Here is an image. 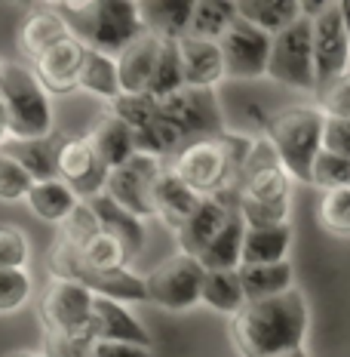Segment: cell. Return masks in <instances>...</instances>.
Segmentation results:
<instances>
[{
  "label": "cell",
  "instance_id": "1",
  "mask_svg": "<svg viewBox=\"0 0 350 357\" xmlns=\"http://www.w3.org/2000/svg\"><path fill=\"white\" fill-rule=\"evenodd\" d=\"M310 326L308 299L301 289L262 302H246L230 317V339L243 357H280L304 348Z\"/></svg>",
  "mask_w": 350,
  "mask_h": 357
},
{
  "label": "cell",
  "instance_id": "2",
  "mask_svg": "<svg viewBox=\"0 0 350 357\" xmlns=\"http://www.w3.org/2000/svg\"><path fill=\"white\" fill-rule=\"evenodd\" d=\"M68 22L71 34L83 40L89 50L105 56H120L129 43H136L145 31L138 3L132 0H74V3H53Z\"/></svg>",
  "mask_w": 350,
  "mask_h": 357
},
{
  "label": "cell",
  "instance_id": "3",
  "mask_svg": "<svg viewBox=\"0 0 350 357\" xmlns=\"http://www.w3.org/2000/svg\"><path fill=\"white\" fill-rule=\"evenodd\" d=\"M326 114L317 105H289L271 114L264 126V139L273 145L280 163L295 182L310 185L314 163L323 151Z\"/></svg>",
  "mask_w": 350,
  "mask_h": 357
},
{
  "label": "cell",
  "instance_id": "4",
  "mask_svg": "<svg viewBox=\"0 0 350 357\" xmlns=\"http://www.w3.org/2000/svg\"><path fill=\"white\" fill-rule=\"evenodd\" d=\"M0 99L10 117V139H47L53 130V102L34 71L0 59Z\"/></svg>",
  "mask_w": 350,
  "mask_h": 357
},
{
  "label": "cell",
  "instance_id": "5",
  "mask_svg": "<svg viewBox=\"0 0 350 357\" xmlns=\"http://www.w3.org/2000/svg\"><path fill=\"white\" fill-rule=\"evenodd\" d=\"M47 271L53 274V280H71V284L86 287L93 296L102 299H114V302H148V289L145 278L132 274L129 268H117V271H99L83 259V252L68 247L56 237L53 250L47 259Z\"/></svg>",
  "mask_w": 350,
  "mask_h": 357
},
{
  "label": "cell",
  "instance_id": "6",
  "mask_svg": "<svg viewBox=\"0 0 350 357\" xmlns=\"http://www.w3.org/2000/svg\"><path fill=\"white\" fill-rule=\"evenodd\" d=\"M267 77L289 89L317 93V71H314V22L298 19L286 31H280L271 43V62Z\"/></svg>",
  "mask_w": 350,
  "mask_h": 357
},
{
  "label": "cell",
  "instance_id": "7",
  "mask_svg": "<svg viewBox=\"0 0 350 357\" xmlns=\"http://www.w3.org/2000/svg\"><path fill=\"white\" fill-rule=\"evenodd\" d=\"M160 117L182 132L184 145L200 139H218L221 132H228L215 89L182 86L178 93L160 99Z\"/></svg>",
  "mask_w": 350,
  "mask_h": 357
},
{
  "label": "cell",
  "instance_id": "8",
  "mask_svg": "<svg viewBox=\"0 0 350 357\" xmlns=\"http://www.w3.org/2000/svg\"><path fill=\"white\" fill-rule=\"evenodd\" d=\"M93 299L95 296L86 287L71 284V280H53L37 302V317H40L43 333L93 339V330H89L93 326Z\"/></svg>",
  "mask_w": 350,
  "mask_h": 357
},
{
  "label": "cell",
  "instance_id": "9",
  "mask_svg": "<svg viewBox=\"0 0 350 357\" xmlns=\"http://www.w3.org/2000/svg\"><path fill=\"white\" fill-rule=\"evenodd\" d=\"M203 278L206 268L188 252H175V256L163 259L145 278L148 302L160 305L166 311H188L200 302L203 293Z\"/></svg>",
  "mask_w": 350,
  "mask_h": 357
},
{
  "label": "cell",
  "instance_id": "10",
  "mask_svg": "<svg viewBox=\"0 0 350 357\" xmlns=\"http://www.w3.org/2000/svg\"><path fill=\"white\" fill-rule=\"evenodd\" d=\"M237 195H240L237 200H252V204H289L292 200V176L286 173L273 145L264 136L252 142Z\"/></svg>",
  "mask_w": 350,
  "mask_h": 357
},
{
  "label": "cell",
  "instance_id": "11",
  "mask_svg": "<svg viewBox=\"0 0 350 357\" xmlns=\"http://www.w3.org/2000/svg\"><path fill=\"white\" fill-rule=\"evenodd\" d=\"M163 169H166V160L136 151L129 160H126V167L111 169L108 173V182H105V191H102V195H108L117 206H123L126 213L138 215V219L145 222L154 215L151 188L160 178Z\"/></svg>",
  "mask_w": 350,
  "mask_h": 357
},
{
  "label": "cell",
  "instance_id": "12",
  "mask_svg": "<svg viewBox=\"0 0 350 357\" xmlns=\"http://www.w3.org/2000/svg\"><path fill=\"white\" fill-rule=\"evenodd\" d=\"M271 43H273L271 34H264L262 28L249 25L246 19L237 16V22L218 40L221 56H225V77L234 80L264 77L267 62H271Z\"/></svg>",
  "mask_w": 350,
  "mask_h": 357
},
{
  "label": "cell",
  "instance_id": "13",
  "mask_svg": "<svg viewBox=\"0 0 350 357\" xmlns=\"http://www.w3.org/2000/svg\"><path fill=\"white\" fill-rule=\"evenodd\" d=\"M56 173L65 185L77 195V200H93L95 195L105 191L108 173L111 169L95 158V151L89 148L86 136H58V148H56Z\"/></svg>",
  "mask_w": 350,
  "mask_h": 357
},
{
  "label": "cell",
  "instance_id": "14",
  "mask_svg": "<svg viewBox=\"0 0 350 357\" xmlns=\"http://www.w3.org/2000/svg\"><path fill=\"white\" fill-rule=\"evenodd\" d=\"M350 68V40L341 22L338 3H329V10L314 19V71H317V93L329 86L335 77H341Z\"/></svg>",
  "mask_w": 350,
  "mask_h": 357
},
{
  "label": "cell",
  "instance_id": "15",
  "mask_svg": "<svg viewBox=\"0 0 350 357\" xmlns=\"http://www.w3.org/2000/svg\"><path fill=\"white\" fill-rule=\"evenodd\" d=\"M89 47L77 37H65L62 43H56L53 50H47L34 62V77L40 80V86L47 93H71L77 89L80 71H83Z\"/></svg>",
  "mask_w": 350,
  "mask_h": 357
},
{
  "label": "cell",
  "instance_id": "16",
  "mask_svg": "<svg viewBox=\"0 0 350 357\" xmlns=\"http://www.w3.org/2000/svg\"><path fill=\"white\" fill-rule=\"evenodd\" d=\"M237 197L240 195H218V197H203V204L197 206V213L184 222L175 231L178 252H188L197 259L200 252L209 247V241L221 231V225L228 222V215L237 210Z\"/></svg>",
  "mask_w": 350,
  "mask_h": 357
},
{
  "label": "cell",
  "instance_id": "17",
  "mask_svg": "<svg viewBox=\"0 0 350 357\" xmlns=\"http://www.w3.org/2000/svg\"><path fill=\"white\" fill-rule=\"evenodd\" d=\"M178 56H182L184 86L215 89L225 80V56H221L218 40H203V37L184 34L178 40Z\"/></svg>",
  "mask_w": 350,
  "mask_h": 357
},
{
  "label": "cell",
  "instance_id": "18",
  "mask_svg": "<svg viewBox=\"0 0 350 357\" xmlns=\"http://www.w3.org/2000/svg\"><path fill=\"white\" fill-rule=\"evenodd\" d=\"M89 330H93L95 342H132V345L145 348L154 345L151 333L126 311V305L114 299H102V296L93 299V326Z\"/></svg>",
  "mask_w": 350,
  "mask_h": 357
},
{
  "label": "cell",
  "instance_id": "19",
  "mask_svg": "<svg viewBox=\"0 0 350 357\" xmlns=\"http://www.w3.org/2000/svg\"><path fill=\"white\" fill-rule=\"evenodd\" d=\"M151 200H154V215H160L163 225L173 228V231H178V228H182L184 222L197 213V206L203 204V197L193 195L188 185H184L182 178L169 169V163H166V169L160 173L157 182H154Z\"/></svg>",
  "mask_w": 350,
  "mask_h": 357
},
{
  "label": "cell",
  "instance_id": "20",
  "mask_svg": "<svg viewBox=\"0 0 350 357\" xmlns=\"http://www.w3.org/2000/svg\"><path fill=\"white\" fill-rule=\"evenodd\" d=\"M86 204H89V210L95 213V219H99L102 234L114 237L132 262V259L145 250V222H141L138 215L126 213L123 206H117L108 195H95L93 200H86Z\"/></svg>",
  "mask_w": 350,
  "mask_h": 357
},
{
  "label": "cell",
  "instance_id": "21",
  "mask_svg": "<svg viewBox=\"0 0 350 357\" xmlns=\"http://www.w3.org/2000/svg\"><path fill=\"white\" fill-rule=\"evenodd\" d=\"M160 47H163L160 37L148 31L117 56V74H120L123 93H148L154 68H157V59H160Z\"/></svg>",
  "mask_w": 350,
  "mask_h": 357
},
{
  "label": "cell",
  "instance_id": "22",
  "mask_svg": "<svg viewBox=\"0 0 350 357\" xmlns=\"http://www.w3.org/2000/svg\"><path fill=\"white\" fill-rule=\"evenodd\" d=\"M65 37H71L68 22L49 3V6H43V10H34L31 16L25 19V25H22V31H19V50H22V56L37 62L47 50H53Z\"/></svg>",
  "mask_w": 350,
  "mask_h": 357
},
{
  "label": "cell",
  "instance_id": "23",
  "mask_svg": "<svg viewBox=\"0 0 350 357\" xmlns=\"http://www.w3.org/2000/svg\"><path fill=\"white\" fill-rule=\"evenodd\" d=\"M145 31L157 34L160 40H182L191 31L193 0H148L138 3Z\"/></svg>",
  "mask_w": 350,
  "mask_h": 357
},
{
  "label": "cell",
  "instance_id": "24",
  "mask_svg": "<svg viewBox=\"0 0 350 357\" xmlns=\"http://www.w3.org/2000/svg\"><path fill=\"white\" fill-rule=\"evenodd\" d=\"M86 142L95 151V158L105 163L108 169H120L126 167V160L136 154V145H132V130L126 123H120L117 117L105 114L93 130L86 132Z\"/></svg>",
  "mask_w": 350,
  "mask_h": 357
},
{
  "label": "cell",
  "instance_id": "25",
  "mask_svg": "<svg viewBox=\"0 0 350 357\" xmlns=\"http://www.w3.org/2000/svg\"><path fill=\"white\" fill-rule=\"evenodd\" d=\"M56 148H58V136L56 139L47 136V139H6L0 145V151L16 160L34 182H47V178H58Z\"/></svg>",
  "mask_w": 350,
  "mask_h": 357
},
{
  "label": "cell",
  "instance_id": "26",
  "mask_svg": "<svg viewBox=\"0 0 350 357\" xmlns=\"http://www.w3.org/2000/svg\"><path fill=\"white\" fill-rule=\"evenodd\" d=\"M243 237H246V222L240 210H234L225 225H221V231L209 241V247L197 256V262L206 271H237L243 256Z\"/></svg>",
  "mask_w": 350,
  "mask_h": 357
},
{
  "label": "cell",
  "instance_id": "27",
  "mask_svg": "<svg viewBox=\"0 0 350 357\" xmlns=\"http://www.w3.org/2000/svg\"><path fill=\"white\" fill-rule=\"evenodd\" d=\"M292 250V225H273V228H246L243 237V265H277L286 262Z\"/></svg>",
  "mask_w": 350,
  "mask_h": 357
},
{
  "label": "cell",
  "instance_id": "28",
  "mask_svg": "<svg viewBox=\"0 0 350 357\" xmlns=\"http://www.w3.org/2000/svg\"><path fill=\"white\" fill-rule=\"evenodd\" d=\"M240 271V284L246 293V302H262V299H273L283 296L289 289H295V268L289 262H277V265H243Z\"/></svg>",
  "mask_w": 350,
  "mask_h": 357
},
{
  "label": "cell",
  "instance_id": "29",
  "mask_svg": "<svg viewBox=\"0 0 350 357\" xmlns=\"http://www.w3.org/2000/svg\"><path fill=\"white\" fill-rule=\"evenodd\" d=\"M237 13H240V19L262 28L271 37H277L280 31H286L289 25H295L301 19V6L295 0H240Z\"/></svg>",
  "mask_w": 350,
  "mask_h": 357
},
{
  "label": "cell",
  "instance_id": "30",
  "mask_svg": "<svg viewBox=\"0 0 350 357\" xmlns=\"http://www.w3.org/2000/svg\"><path fill=\"white\" fill-rule=\"evenodd\" d=\"M28 206L37 219L53 222V225H62L71 215V210L80 204L77 195L62 182V178H47V182H34V188L28 191Z\"/></svg>",
  "mask_w": 350,
  "mask_h": 357
},
{
  "label": "cell",
  "instance_id": "31",
  "mask_svg": "<svg viewBox=\"0 0 350 357\" xmlns=\"http://www.w3.org/2000/svg\"><path fill=\"white\" fill-rule=\"evenodd\" d=\"M77 89L95 96V99H105L111 105V102L123 93L120 89V74H117V59L89 50L86 62H83V71H80V80H77Z\"/></svg>",
  "mask_w": 350,
  "mask_h": 357
},
{
  "label": "cell",
  "instance_id": "32",
  "mask_svg": "<svg viewBox=\"0 0 350 357\" xmlns=\"http://www.w3.org/2000/svg\"><path fill=\"white\" fill-rule=\"evenodd\" d=\"M200 302L209 305V308L218 311V314H230V317H234L237 311L246 305L240 271H206Z\"/></svg>",
  "mask_w": 350,
  "mask_h": 357
},
{
  "label": "cell",
  "instance_id": "33",
  "mask_svg": "<svg viewBox=\"0 0 350 357\" xmlns=\"http://www.w3.org/2000/svg\"><path fill=\"white\" fill-rule=\"evenodd\" d=\"M237 3L230 0H193V19H191V37L203 40H221L225 31L237 22Z\"/></svg>",
  "mask_w": 350,
  "mask_h": 357
},
{
  "label": "cell",
  "instance_id": "34",
  "mask_svg": "<svg viewBox=\"0 0 350 357\" xmlns=\"http://www.w3.org/2000/svg\"><path fill=\"white\" fill-rule=\"evenodd\" d=\"M132 145H136L138 154H151V158H160V160L169 163L178 151H182L184 139L169 121L157 117L154 123H148V126H141V130L132 132Z\"/></svg>",
  "mask_w": 350,
  "mask_h": 357
},
{
  "label": "cell",
  "instance_id": "35",
  "mask_svg": "<svg viewBox=\"0 0 350 357\" xmlns=\"http://www.w3.org/2000/svg\"><path fill=\"white\" fill-rule=\"evenodd\" d=\"M108 114L117 117V121L126 123L132 132H136V130L154 123L160 117V102L148 93H120L108 105Z\"/></svg>",
  "mask_w": 350,
  "mask_h": 357
},
{
  "label": "cell",
  "instance_id": "36",
  "mask_svg": "<svg viewBox=\"0 0 350 357\" xmlns=\"http://www.w3.org/2000/svg\"><path fill=\"white\" fill-rule=\"evenodd\" d=\"M182 86H184V74H182V56H178V40H163L148 96H154V99L160 102V99H166V96L178 93Z\"/></svg>",
  "mask_w": 350,
  "mask_h": 357
},
{
  "label": "cell",
  "instance_id": "37",
  "mask_svg": "<svg viewBox=\"0 0 350 357\" xmlns=\"http://www.w3.org/2000/svg\"><path fill=\"white\" fill-rule=\"evenodd\" d=\"M99 234H102V225H99V219H95V213L89 210L86 200H80V204L71 210L68 219L58 225V241L68 243L74 250H80V252H83Z\"/></svg>",
  "mask_w": 350,
  "mask_h": 357
},
{
  "label": "cell",
  "instance_id": "38",
  "mask_svg": "<svg viewBox=\"0 0 350 357\" xmlns=\"http://www.w3.org/2000/svg\"><path fill=\"white\" fill-rule=\"evenodd\" d=\"M319 225L335 237H350V188L323 191V200H319Z\"/></svg>",
  "mask_w": 350,
  "mask_h": 357
},
{
  "label": "cell",
  "instance_id": "39",
  "mask_svg": "<svg viewBox=\"0 0 350 357\" xmlns=\"http://www.w3.org/2000/svg\"><path fill=\"white\" fill-rule=\"evenodd\" d=\"M31 243L19 225H0V271H25Z\"/></svg>",
  "mask_w": 350,
  "mask_h": 357
},
{
  "label": "cell",
  "instance_id": "40",
  "mask_svg": "<svg viewBox=\"0 0 350 357\" xmlns=\"http://www.w3.org/2000/svg\"><path fill=\"white\" fill-rule=\"evenodd\" d=\"M310 185L323 191L350 188V160L338 158V154H329V151H319L314 173H310Z\"/></svg>",
  "mask_w": 350,
  "mask_h": 357
},
{
  "label": "cell",
  "instance_id": "41",
  "mask_svg": "<svg viewBox=\"0 0 350 357\" xmlns=\"http://www.w3.org/2000/svg\"><path fill=\"white\" fill-rule=\"evenodd\" d=\"M31 188H34V178L13 158H6L0 151V200L3 204H16V200H25Z\"/></svg>",
  "mask_w": 350,
  "mask_h": 357
},
{
  "label": "cell",
  "instance_id": "42",
  "mask_svg": "<svg viewBox=\"0 0 350 357\" xmlns=\"http://www.w3.org/2000/svg\"><path fill=\"white\" fill-rule=\"evenodd\" d=\"M83 259L99 271H117V268L129 265V256L123 252V247L108 234H99L93 243L83 250Z\"/></svg>",
  "mask_w": 350,
  "mask_h": 357
},
{
  "label": "cell",
  "instance_id": "43",
  "mask_svg": "<svg viewBox=\"0 0 350 357\" xmlns=\"http://www.w3.org/2000/svg\"><path fill=\"white\" fill-rule=\"evenodd\" d=\"M246 228H273L289 225V204H252V200H237Z\"/></svg>",
  "mask_w": 350,
  "mask_h": 357
},
{
  "label": "cell",
  "instance_id": "44",
  "mask_svg": "<svg viewBox=\"0 0 350 357\" xmlns=\"http://www.w3.org/2000/svg\"><path fill=\"white\" fill-rule=\"evenodd\" d=\"M317 108L326 117H350V68L317 93Z\"/></svg>",
  "mask_w": 350,
  "mask_h": 357
},
{
  "label": "cell",
  "instance_id": "45",
  "mask_svg": "<svg viewBox=\"0 0 350 357\" xmlns=\"http://www.w3.org/2000/svg\"><path fill=\"white\" fill-rule=\"evenodd\" d=\"M31 296L28 271H0V314H13Z\"/></svg>",
  "mask_w": 350,
  "mask_h": 357
},
{
  "label": "cell",
  "instance_id": "46",
  "mask_svg": "<svg viewBox=\"0 0 350 357\" xmlns=\"http://www.w3.org/2000/svg\"><path fill=\"white\" fill-rule=\"evenodd\" d=\"M89 348H93V339L43 333V357H89Z\"/></svg>",
  "mask_w": 350,
  "mask_h": 357
},
{
  "label": "cell",
  "instance_id": "47",
  "mask_svg": "<svg viewBox=\"0 0 350 357\" xmlns=\"http://www.w3.org/2000/svg\"><path fill=\"white\" fill-rule=\"evenodd\" d=\"M323 151L350 160V117H326Z\"/></svg>",
  "mask_w": 350,
  "mask_h": 357
},
{
  "label": "cell",
  "instance_id": "48",
  "mask_svg": "<svg viewBox=\"0 0 350 357\" xmlns=\"http://www.w3.org/2000/svg\"><path fill=\"white\" fill-rule=\"evenodd\" d=\"M89 357H151V348L132 342H93Z\"/></svg>",
  "mask_w": 350,
  "mask_h": 357
},
{
  "label": "cell",
  "instance_id": "49",
  "mask_svg": "<svg viewBox=\"0 0 350 357\" xmlns=\"http://www.w3.org/2000/svg\"><path fill=\"white\" fill-rule=\"evenodd\" d=\"M298 6H301V16L310 19V22L319 19L326 10H329V3H323V0H304V3H298Z\"/></svg>",
  "mask_w": 350,
  "mask_h": 357
},
{
  "label": "cell",
  "instance_id": "50",
  "mask_svg": "<svg viewBox=\"0 0 350 357\" xmlns=\"http://www.w3.org/2000/svg\"><path fill=\"white\" fill-rule=\"evenodd\" d=\"M10 139V117H6V108H3V99H0V145Z\"/></svg>",
  "mask_w": 350,
  "mask_h": 357
},
{
  "label": "cell",
  "instance_id": "51",
  "mask_svg": "<svg viewBox=\"0 0 350 357\" xmlns=\"http://www.w3.org/2000/svg\"><path fill=\"white\" fill-rule=\"evenodd\" d=\"M338 10H341V22H344V31H347V40H350V0H341Z\"/></svg>",
  "mask_w": 350,
  "mask_h": 357
},
{
  "label": "cell",
  "instance_id": "52",
  "mask_svg": "<svg viewBox=\"0 0 350 357\" xmlns=\"http://www.w3.org/2000/svg\"><path fill=\"white\" fill-rule=\"evenodd\" d=\"M6 357H43V354H37V351H10Z\"/></svg>",
  "mask_w": 350,
  "mask_h": 357
},
{
  "label": "cell",
  "instance_id": "53",
  "mask_svg": "<svg viewBox=\"0 0 350 357\" xmlns=\"http://www.w3.org/2000/svg\"><path fill=\"white\" fill-rule=\"evenodd\" d=\"M280 357H308V351H304V348H298V351H289V354H280Z\"/></svg>",
  "mask_w": 350,
  "mask_h": 357
}]
</instances>
